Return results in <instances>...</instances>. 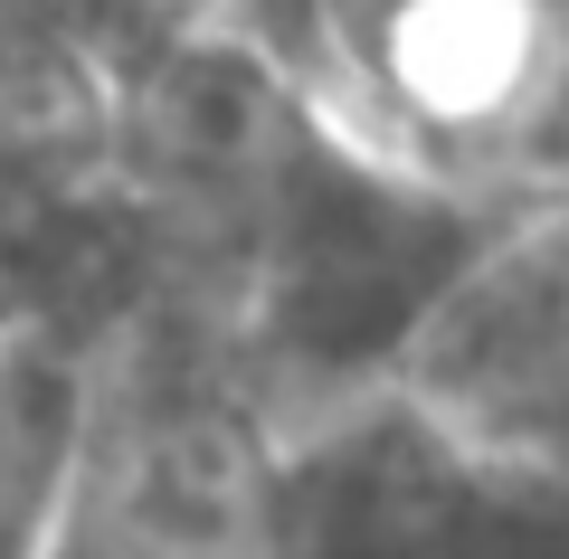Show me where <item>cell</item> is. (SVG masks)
Here are the masks:
<instances>
[{"instance_id":"cell-5","label":"cell","mask_w":569,"mask_h":559,"mask_svg":"<svg viewBox=\"0 0 569 559\" xmlns=\"http://www.w3.org/2000/svg\"><path fill=\"white\" fill-rule=\"evenodd\" d=\"M0 322H10V238H0Z\"/></svg>"},{"instance_id":"cell-3","label":"cell","mask_w":569,"mask_h":559,"mask_svg":"<svg viewBox=\"0 0 569 559\" xmlns=\"http://www.w3.org/2000/svg\"><path fill=\"white\" fill-rule=\"evenodd\" d=\"M276 559H569V465L370 389L276 437Z\"/></svg>"},{"instance_id":"cell-2","label":"cell","mask_w":569,"mask_h":559,"mask_svg":"<svg viewBox=\"0 0 569 559\" xmlns=\"http://www.w3.org/2000/svg\"><path fill=\"white\" fill-rule=\"evenodd\" d=\"M48 559H276V427L228 351L162 322L96 341L86 446Z\"/></svg>"},{"instance_id":"cell-4","label":"cell","mask_w":569,"mask_h":559,"mask_svg":"<svg viewBox=\"0 0 569 559\" xmlns=\"http://www.w3.org/2000/svg\"><path fill=\"white\" fill-rule=\"evenodd\" d=\"M96 351L48 322H0V559H48L77 483Z\"/></svg>"},{"instance_id":"cell-1","label":"cell","mask_w":569,"mask_h":559,"mask_svg":"<svg viewBox=\"0 0 569 559\" xmlns=\"http://www.w3.org/2000/svg\"><path fill=\"white\" fill-rule=\"evenodd\" d=\"M503 219L512 209L493 190L389 152L313 104L276 171L238 332H228V360H238V389L257 399V418L284 437L342 399L389 389L408 341L466 285V266L503 238Z\"/></svg>"}]
</instances>
